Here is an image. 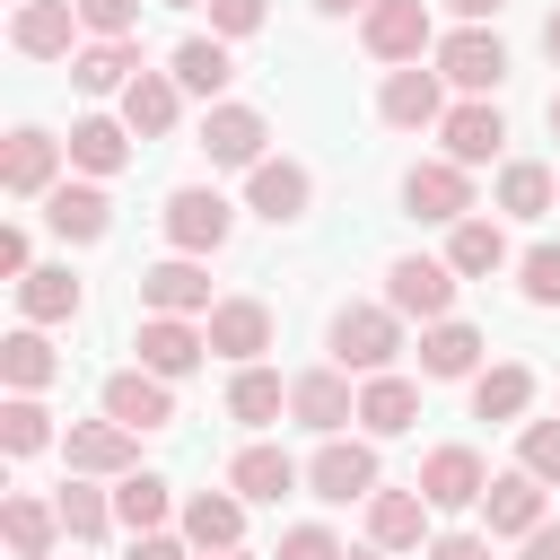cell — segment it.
<instances>
[{
  "instance_id": "6da1fadb",
  "label": "cell",
  "mask_w": 560,
  "mask_h": 560,
  "mask_svg": "<svg viewBox=\"0 0 560 560\" xmlns=\"http://www.w3.org/2000/svg\"><path fill=\"white\" fill-rule=\"evenodd\" d=\"M158 228H166V245H175V254H219V245L236 236V210H228L210 184H184V192H166Z\"/></svg>"
},
{
  "instance_id": "7a4b0ae2",
  "label": "cell",
  "mask_w": 560,
  "mask_h": 560,
  "mask_svg": "<svg viewBox=\"0 0 560 560\" xmlns=\"http://www.w3.org/2000/svg\"><path fill=\"white\" fill-rule=\"evenodd\" d=\"M394 350H402V315H394V306H341V315H332V359H341V368L385 376Z\"/></svg>"
},
{
  "instance_id": "3957f363",
  "label": "cell",
  "mask_w": 560,
  "mask_h": 560,
  "mask_svg": "<svg viewBox=\"0 0 560 560\" xmlns=\"http://www.w3.org/2000/svg\"><path fill=\"white\" fill-rule=\"evenodd\" d=\"M455 262H429V254H402L394 271H385V306L394 315H420V324H438L446 306H455Z\"/></svg>"
},
{
  "instance_id": "277c9868",
  "label": "cell",
  "mask_w": 560,
  "mask_h": 560,
  "mask_svg": "<svg viewBox=\"0 0 560 560\" xmlns=\"http://www.w3.org/2000/svg\"><path fill=\"white\" fill-rule=\"evenodd\" d=\"M306 481H315V499H324V508L376 499V446H359V438H324V446H315V464H306Z\"/></svg>"
},
{
  "instance_id": "5b68a950",
  "label": "cell",
  "mask_w": 560,
  "mask_h": 560,
  "mask_svg": "<svg viewBox=\"0 0 560 560\" xmlns=\"http://www.w3.org/2000/svg\"><path fill=\"white\" fill-rule=\"evenodd\" d=\"M402 210L411 219H472V166H455V158H429V166H411L402 175Z\"/></svg>"
},
{
  "instance_id": "8992f818",
  "label": "cell",
  "mask_w": 560,
  "mask_h": 560,
  "mask_svg": "<svg viewBox=\"0 0 560 560\" xmlns=\"http://www.w3.org/2000/svg\"><path fill=\"white\" fill-rule=\"evenodd\" d=\"M105 420H122V429H166L175 420V376H158V368H122V376H105Z\"/></svg>"
},
{
  "instance_id": "52a82bcc",
  "label": "cell",
  "mask_w": 560,
  "mask_h": 560,
  "mask_svg": "<svg viewBox=\"0 0 560 560\" xmlns=\"http://www.w3.org/2000/svg\"><path fill=\"white\" fill-rule=\"evenodd\" d=\"M88 18H79V0H18V18H9V44L26 52V61H70V35H79Z\"/></svg>"
},
{
  "instance_id": "ba28073f",
  "label": "cell",
  "mask_w": 560,
  "mask_h": 560,
  "mask_svg": "<svg viewBox=\"0 0 560 560\" xmlns=\"http://www.w3.org/2000/svg\"><path fill=\"white\" fill-rule=\"evenodd\" d=\"M438 79H455L464 96H490V88L508 79V44H499L490 26H464V35L438 44Z\"/></svg>"
},
{
  "instance_id": "9c48e42d",
  "label": "cell",
  "mask_w": 560,
  "mask_h": 560,
  "mask_svg": "<svg viewBox=\"0 0 560 560\" xmlns=\"http://www.w3.org/2000/svg\"><path fill=\"white\" fill-rule=\"evenodd\" d=\"M438 88H446L438 70L402 61V70H385V88H376V114H385L394 131H429V122H446V96H438Z\"/></svg>"
},
{
  "instance_id": "30bf717a",
  "label": "cell",
  "mask_w": 560,
  "mask_h": 560,
  "mask_svg": "<svg viewBox=\"0 0 560 560\" xmlns=\"http://www.w3.org/2000/svg\"><path fill=\"white\" fill-rule=\"evenodd\" d=\"M245 201H254V219L289 228V219H306V201H315V175H306L298 158H262V166H245Z\"/></svg>"
},
{
  "instance_id": "8fae6325",
  "label": "cell",
  "mask_w": 560,
  "mask_h": 560,
  "mask_svg": "<svg viewBox=\"0 0 560 560\" xmlns=\"http://www.w3.org/2000/svg\"><path fill=\"white\" fill-rule=\"evenodd\" d=\"M140 306H149V315H210L219 298H210V271H201V254L149 262V271H140Z\"/></svg>"
},
{
  "instance_id": "7c38bea8",
  "label": "cell",
  "mask_w": 560,
  "mask_h": 560,
  "mask_svg": "<svg viewBox=\"0 0 560 560\" xmlns=\"http://www.w3.org/2000/svg\"><path fill=\"white\" fill-rule=\"evenodd\" d=\"M289 420H306L315 438H332L341 420H359L350 368H306V376H289Z\"/></svg>"
},
{
  "instance_id": "4fadbf2b",
  "label": "cell",
  "mask_w": 560,
  "mask_h": 560,
  "mask_svg": "<svg viewBox=\"0 0 560 560\" xmlns=\"http://www.w3.org/2000/svg\"><path fill=\"white\" fill-rule=\"evenodd\" d=\"M262 140H271V122L254 105H210L201 114V158L210 166H262Z\"/></svg>"
},
{
  "instance_id": "5bb4252c",
  "label": "cell",
  "mask_w": 560,
  "mask_h": 560,
  "mask_svg": "<svg viewBox=\"0 0 560 560\" xmlns=\"http://www.w3.org/2000/svg\"><path fill=\"white\" fill-rule=\"evenodd\" d=\"M201 332H210V350H219V359H236V368H254V359L271 350V306H262V298H219Z\"/></svg>"
},
{
  "instance_id": "9a60e30c",
  "label": "cell",
  "mask_w": 560,
  "mask_h": 560,
  "mask_svg": "<svg viewBox=\"0 0 560 560\" xmlns=\"http://www.w3.org/2000/svg\"><path fill=\"white\" fill-rule=\"evenodd\" d=\"M61 149L70 140H52V131H9V149H0V192H18V201H35V192H52V166H61Z\"/></svg>"
},
{
  "instance_id": "2e32d148",
  "label": "cell",
  "mask_w": 560,
  "mask_h": 560,
  "mask_svg": "<svg viewBox=\"0 0 560 560\" xmlns=\"http://www.w3.org/2000/svg\"><path fill=\"white\" fill-rule=\"evenodd\" d=\"M131 350H140V368H158V376H192V368L210 359V332H192V315H149Z\"/></svg>"
},
{
  "instance_id": "e0dca14e",
  "label": "cell",
  "mask_w": 560,
  "mask_h": 560,
  "mask_svg": "<svg viewBox=\"0 0 560 560\" xmlns=\"http://www.w3.org/2000/svg\"><path fill=\"white\" fill-rule=\"evenodd\" d=\"M438 140H446V158H455V166H490V158L508 149V114L472 96V105H455V114L438 122Z\"/></svg>"
},
{
  "instance_id": "ac0fdd59",
  "label": "cell",
  "mask_w": 560,
  "mask_h": 560,
  "mask_svg": "<svg viewBox=\"0 0 560 560\" xmlns=\"http://www.w3.org/2000/svg\"><path fill=\"white\" fill-rule=\"evenodd\" d=\"M44 228H52L61 245H96V236L114 228V201H105L96 184H52V192H44Z\"/></svg>"
},
{
  "instance_id": "d6986e66",
  "label": "cell",
  "mask_w": 560,
  "mask_h": 560,
  "mask_svg": "<svg viewBox=\"0 0 560 560\" xmlns=\"http://www.w3.org/2000/svg\"><path fill=\"white\" fill-rule=\"evenodd\" d=\"M481 490H490V472H481L472 446H438V455L420 464V499H429V508H481Z\"/></svg>"
},
{
  "instance_id": "ffe728a7",
  "label": "cell",
  "mask_w": 560,
  "mask_h": 560,
  "mask_svg": "<svg viewBox=\"0 0 560 560\" xmlns=\"http://www.w3.org/2000/svg\"><path fill=\"white\" fill-rule=\"evenodd\" d=\"M368 542H385V551H429V499H420V481L368 499Z\"/></svg>"
},
{
  "instance_id": "44dd1931",
  "label": "cell",
  "mask_w": 560,
  "mask_h": 560,
  "mask_svg": "<svg viewBox=\"0 0 560 560\" xmlns=\"http://www.w3.org/2000/svg\"><path fill=\"white\" fill-rule=\"evenodd\" d=\"M368 52L376 61H420L429 52V0H376L368 9Z\"/></svg>"
},
{
  "instance_id": "7402d4cb",
  "label": "cell",
  "mask_w": 560,
  "mask_h": 560,
  "mask_svg": "<svg viewBox=\"0 0 560 560\" xmlns=\"http://www.w3.org/2000/svg\"><path fill=\"white\" fill-rule=\"evenodd\" d=\"M61 455H70V472H131L140 429H122V420H79V429L61 438Z\"/></svg>"
},
{
  "instance_id": "603a6c76",
  "label": "cell",
  "mask_w": 560,
  "mask_h": 560,
  "mask_svg": "<svg viewBox=\"0 0 560 560\" xmlns=\"http://www.w3.org/2000/svg\"><path fill=\"white\" fill-rule=\"evenodd\" d=\"M184 542L192 551H236L245 542V499L236 490H192L184 499Z\"/></svg>"
},
{
  "instance_id": "cb8c5ba5",
  "label": "cell",
  "mask_w": 560,
  "mask_h": 560,
  "mask_svg": "<svg viewBox=\"0 0 560 560\" xmlns=\"http://www.w3.org/2000/svg\"><path fill=\"white\" fill-rule=\"evenodd\" d=\"M411 420H420V385H411V376L385 368V376L359 385V429H368V438H402Z\"/></svg>"
},
{
  "instance_id": "d4e9b609",
  "label": "cell",
  "mask_w": 560,
  "mask_h": 560,
  "mask_svg": "<svg viewBox=\"0 0 560 560\" xmlns=\"http://www.w3.org/2000/svg\"><path fill=\"white\" fill-rule=\"evenodd\" d=\"M542 490H551V481H534L525 464H516V472H499V481L481 490V516H490V534H534V525H542Z\"/></svg>"
},
{
  "instance_id": "484cf974",
  "label": "cell",
  "mask_w": 560,
  "mask_h": 560,
  "mask_svg": "<svg viewBox=\"0 0 560 560\" xmlns=\"http://www.w3.org/2000/svg\"><path fill=\"white\" fill-rule=\"evenodd\" d=\"M70 79H79L88 96H114V88H131V79H140V35H105V44L70 52Z\"/></svg>"
},
{
  "instance_id": "4316f807",
  "label": "cell",
  "mask_w": 560,
  "mask_h": 560,
  "mask_svg": "<svg viewBox=\"0 0 560 560\" xmlns=\"http://www.w3.org/2000/svg\"><path fill=\"white\" fill-rule=\"evenodd\" d=\"M175 96H184L175 70H140V79L122 88V122H131L140 140H166V131H175Z\"/></svg>"
},
{
  "instance_id": "83f0119b",
  "label": "cell",
  "mask_w": 560,
  "mask_h": 560,
  "mask_svg": "<svg viewBox=\"0 0 560 560\" xmlns=\"http://www.w3.org/2000/svg\"><path fill=\"white\" fill-rule=\"evenodd\" d=\"M131 122H105V114H88V122H70V166H88V175H122L131 166Z\"/></svg>"
},
{
  "instance_id": "f1b7e54d",
  "label": "cell",
  "mask_w": 560,
  "mask_h": 560,
  "mask_svg": "<svg viewBox=\"0 0 560 560\" xmlns=\"http://www.w3.org/2000/svg\"><path fill=\"white\" fill-rule=\"evenodd\" d=\"M166 70H175V88H184V96H219V88L236 79V61H228V44H219V35H184Z\"/></svg>"
},
{
  "instance_id": "f546056e",
  "label": "cell",
  "mask_w": 560,
  "mask_h": 560,
  "mask_svg": "<svg viewBox=\"0 0 560 560\" xmlns=\"http://www.w3.org/2000/svg\"><path fill=\"white\" fill-rule=\"evenodd\" d=\"M472 368H481V332L455 324V315H438L420 332V376H472Z\"/></svg>"
},
{
  "instance_id": "4dcf8cb0",
  "label": "cell",
  "mask_w": 560,
  "mask_h": 560,
  "mask_svg": "<svg viewBox=\"0 0 560 560\" xmlns=\"http://www.w3.org/2000/svg\"><path fill=\"white\" fill-rule=\"evenodd\" d=\"M228 490H236V499H271V508H280V499L298 490V464H289L280 446H245V455L228 464Z\"/></svg>"
},
{
  "instance_id": "1f68e13d",
  "label": "cell",
  "mask_w": 560,
  "mask_h": 560,
  "mask_svg": "<svg viewBox=\"0 0 560 560\" xmlns=\"http://www.w3.org/2000/svg\"><path fill=\"white\" fill-rule=\"evenodd\" d=\"M18 306H26V324H70V315L88 306V289L52 262V271H26V280H18Z\"/></svg>"
},
{
  "instance_id": "d6a6232c",
  "label": "cell",
  "mask_w": 560,
  "mask_h": 560,
  "mask_svg": "<svg viewBox=\"0 0 560 560\" xmlns=\"http://www.w3.org/2000/svg\"><path fill=\"white\" fill-rule=\"evenodd\" d=\"M525 402H534V368L499 359V368H481V376H472V420H516Z\"/></svg>"
},
{
  "instance_id": "836d02e7",
  "label": "cell",
  "mask_w": 560,
  "mask_h": 560,
  "mask_svg": "<svg viewBox=\"0 0 560 560\" xmlns=\"http://www.w3.org/2000/svg\"><path fill=\"white\" fill-rule=\"evenodd\" d=\"M446 262H455L464 280H490V271L508 262V236H499V219H455V236H446Z\"/></svg>"
},
{
  "instance_id": "e575fe53",
  "label": "cell",
  "mask_w": 560,
  "mask_h": 560,
  "mask_svg": "<svg viewBox=\"0 0 560 560\" xmlns=\"http://www.w3.org/2000/svg\"><path fill=\"white\" fill-rule=\"evenodd\" d=\"M0 376H9L18 394H44V385L61 376V359H52V341L26 324V332H9V341H0Z\"/></svg>"
},
{
  "instance_id": "d590c367",
  "label": "cell",
  "mask_w": 560,
  "mask_h": 560,
  "mask_svg": "<svg viewBox=\"0 0 560 560\" xmlns=\"http://www.w3.org/2000/svg\"><path fill=\"white\" fill-rule=\"evenodd\" d=\"M280 411H289V385H280L271 368H236V385H228V420L262 429V420H280Z\"/></svg>"
},
{
  "instance_id": "8d00e7d4",
  "label": "cell",
  "mask_w": 560,
  "mask_h": 560,
  "mask_svg": "<svg viewBox=\"0 0 560 560\" xmlns=\"http://www.w3.org/2000/svg\"><path fill=\"white\" fill-rule=\"evenodd\" d=\"M114 525H131V534H158V525H166V481L131 464V472L114 481Z\"/></svg>"
},
{
  "instance_id": "74e56055",
  "label": "cell",
  "mask_w": 560,
  "mask_h": 560,
  "mask_svg": "<svg viewBox=\"0 0 560 560\" xmlns=\"http://www.w3.org/2000/svg\"><path fill=\"white\" fill-rule=\"evenodd\" d=\"M551 192H560V184H551V166H534V158L499 166V210H508V219H542V210H551Z\"/></svg>"
},
{
  "instance_id": "f35d334b",
  "label": "cell",
  "mask_w": 560,
  "mask_h": 560,
  "mask_svg": "<svg viewBox=\"0 0 560 560\" xmlns=\"http://www.w3.org/2000/svg\"><path fill=\"white\" fill-rule=\"evenodd\" d=\"M0 525H9V551H18V560H44L52 534H61V508H44V499H9Z\"/></svg>"
},
{
  "instance_id": "ab89813d",
  "label": "cell",
  "mask_w": 560,
  "mask_h": 560,
  "mask_svg": "<svg viewBox=\"0 0 560 560\" xmlns=\"http://www.w3.org/2000/svg\"><path fill=\"white\" fill-rule=\"evenodd\" d=\"M0 446H9V455H35V446H52V411H44L35 394H9V402H0Z\"/></svg>"
},
{
  "instance_id": "60d3db41",
  "label": "cell",
  "mask_w": 560,
  "mask_h": 560,
  "mask_svg": "<svg viewBox=\"0 0 560 560\" xmlns=\"http://www.w3.org/2000/svg\"><path fill=\"white\" fill-rule=\"evenodd\" d=\"M52 508H61V534H70V542H96V534L114 525V499H105V490H88V481H70Z\"/></svg>"
},
{
  "instance_id": "b9f144b4",
  "label": "cell",
  "mask_w": 560,
  "mask_h": 560,
  "mask_svg": "<svg viewBox=\"0 0 560 560\" xmlns=\"http://www.w3.org/2000/svg\"><path fill=\"white\" fill-rule=\"evenodd\" d=\"M516 271H525V280H516V289H525V306H560V245H534Z\"/></svg>"
},
{
  "instance_id": "7bdbcfd3",
  "label": "cell",
  "mask_w": 560,
  "mask_h": 560,
  "mask_svg": "<svg viewBox=\"0 0 560 560\" xmlns=\"http://www.w3.org/2000/svg\"><path fill=\"white\" fill-rule=\"evenodd\" d=\"M516 464H525L534 481H560V420H534V429L516 438Z\"/></svg>"
},
{
  "instance_id": "ee69618b",
  "label": "cell",
  "mask_w": 560,
  "mask_h": 560,
  "mask_svg": "<svg viewBox=\"0 0 560 560\" xmlns=\"http://www.w3.org/2000/svg\"><path fill=\"white\" fill-rule=\"evenodd\" d=\"M271 560H350V551H341V542H332V534H324V525H289V534H280V551H271Z\"/></svg>"
},
{
  "instance_id": "f6af8a7d",
  "label": "cell",
  "mask_w": 560,
  "mask_h": 560,
  "mask_svg": "<svg viewBox=\"0 0 560 560\" xmlns=\"http://www.w3.org/2000/svg\"><path fill=\"white\" fill-rule=\"evenodd\" d=\"M79 18L96 35H140V0H79Z\"/></svg>"
},
{
  "instance_id": "bcb514c9",
  "label": "cell",
  "mask_w": 560,
  "mask_h": 560,
  "mask_svg": "<svg viewBox=\"0 0 560 560\" xmlns=\"http://www.w3.org/2000/svg\"><path fill=\"white\" fill-rule=\"evenodd\" d=\"M210 26L219 35H254L262 26V0H210Z\"/></svg>"
},
{
  "instance_id": "7dc6e473",
  "label": "cell",
  "mask_w": 560,
  "mask_h": 560,
  "mask_svg": "<svg viewBox=\"0 0 560 560\" xmlns=\"http://www.w3.org/2000/svg\"><path fill=\"white\" fill-rule=\"evenodd\" d=\"M420 560H490V534H438Z\"/></svg>"
},
{
  "instance_id": "c3c4849f",
  "label": "cell",
  "mask_w": 560,
  "mask_h": 560,
  "mask_svg": "<svg viewBox=\"0 0 560 560\" xmlns=\"http://www.w3.org/2000/svg\"><path fill=\"white\" fill-rule=\"evenodd\" d=\"M122 560H184V542H175V534H131Z\"/></svg>"
},
{
  "instance_id": "681fc988",
  "label": "cell",
  "mask_w": 560,
  "mask_h": 560,
  "mask_svg": "<svg viewBox=\"0 0 560 560\" xmlns=\"http://www.w3.org/2000/svg\"><path fill=\"white\" fill-rule=\"evenodd\" d=\"M0 271L26 280V228H0Z\"/></svg>"
},
{
  "instance_id": "f907efd6",
  "label": "cell",
  "mask_w": 560,
  "mask_h": 560,
  "mask_svg": "<svg viewBox=\"0 0 560 560\" xmlns=\"http://www.w3.org/2000/svg\"><path fill=\"white\" fill-rule=\"evenodd\" d=\"M525 560H560V525H534L525 534Z\"/></svg>"
},
{
  "instance_id": "816d5d0a",
  "label": "cell",
  "mask_w": 560,
  "mask_h": 560,
  "mask_svg": "<svg viewBox=\"0 0 560 560\" xmlns=\"http://www.w3.org/2000/svg\"><path fill=\"white\" fill-rule=\"evenodd\" d=\"M446 9H455V18H464V26H481V18H499V9H508V0H446Z\"/></svg>"
},
{
  "instance_id": "f5cc1de1",
  "label": "cell",
  "mask_w": 560,
  "mask_h": 560,
  "mask_svg": "<svg viewBox=\"0 0 560 560\" xmlns=\"http://www.w3.org/2000/svg\"><path fill=\"white\" fill-rule=\"evenodd\" d=\"M324 18H350V9H376V0H315Z\"/></svg>"
},
{
  "instance_id": "db71d44e",
  "label": "cell",
  "mask_w": 560,
  "mask_h": 560,
  "mask_svg": "<svg viewBox=\"0 0 560 560\" xmlns=\"http://www.w3.org/2000/svg\"><path fill=\"white\" fill-rule=\"evenodd\" d=\"M542 52H551V61H560V9H551V26H542Z\"/></svg>"
},
{
  "instance_id": "11a10c76",
  "label": "cell",
  "mask_w": 560,
  "mask_h": 560,
  "mask_svg": "<svg viewBox=\"0 0 560 560\" xmlns=\"http://www.w3.org/2000/svg\"><path fill=\"white\" fill-rule=\"evenodd\" d=\"M542 122H551V140H560V88H551V105H542Z\"/></svg>"
},
{
  "instance_id": "9f6ffc18",
  "label": "cell",
  "mask_w": 560,
  "mask_h": 560,
  "mask_svg": "<svg viewBox=\"0 0 560 560\" xmlns=\"http://www.w3.org/2000/svg\"><path fill=\"white\" fill-rule=\"evenodd\" d=\"M350 560H385V542H368V551H350Z\"/></svg>"
},
{
  "instance_id": "6f0895ef",
  "label": "cell",
  "mask_w": 560,
  "mask_h": 560,
  "mask_svg": "<svg viewBox=\"0 0 560 560\" xmlns=\"http://www.w3.org/2000/svg\"><path fill=\"white\" fill-rule=\"evenodd\" d=\"M201 560H254V551H201Z\"/></svg>"
},
{
  "instance_id": "680465c9",
  "label": "cell",
  "mask_w": 560,
  "mask_h": 560,
  "mask_svg": "<svg viewBox=\"0 0 560 560\" xmlns=\"http://www.w3.org/2000/svg\"><path fill=\"white\" fill-rule=\"evenodd\" d=\"M166 9H192V0H166Z\"/></svg>"
}]
</instances>
